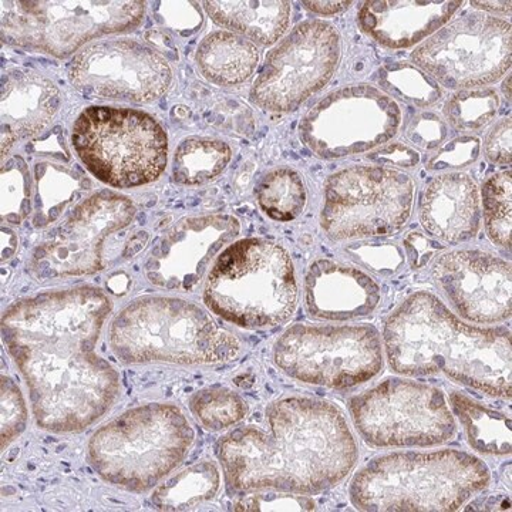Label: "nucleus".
<instances>
[{
    "label": "nucleus",
    "instance_id": "27",
    "mask_svg": "<svg viewBox=\"0 0 512 512\" xmlns=\"http://www.w3.org/2000/svg\"><path fill=\"white\" fill-rule=\"evenodd\" d=\"M450 406L466 431L470 447L484 456L511 454V417L488 409L466 394L450 393Z\"/></svg>",
    "mask_w": 512,
    "mask_h": 512
},
{
    "label": "nucleus",
    "instance_id": "35",
    "mask_svg": "<svg viewBox=\"0 0 512 512\" xmlns=\"http://www.w3.org/2000/svg\"><path fill=\"white\" fill-rule=\"evenodd\" d=\"M190 409L210 431L229 429L244 420L248 412L244 399L225 387H210L195 393L190 399Z\"/></svg>",
    "mask_w": 512,
    "mask_h": 512
},
{
    "label": "nucleus",
    "instance_id": "47",
    "mask_svg": "<svg viewBox=\"0 0 512 512\" xmlns=\"http://www.w3.org/2000/svg\"><path fill=\"white\" fill-rule=\"evenodd\" d=\"M471 6L478 10H484L490 16H511V2H476L474 0V2H471Z\"/></svg>",
    "mask_w": 512,
    "mask_h": 512
},
{
    "label": "nucleus",
    "instance_id": "39",
    "mask_svg": "<svg viewBox=\"0 0 512 512\" xmlns=\"http://www.w3.org/2000/svg\"><path fill=\"white\" fill-rule=\"evenodd\" d=\"M153 15L161 26L181 36L195 35L204 23V15L197 2L153 3Z\"/></svg>",
    "mask_w": 512,
    "mask_h": 512
},
{
    "label": "nucleus",
    "instance_id": "32",
    "mask_svg": "<svg viewBox=\"0 0 512 512\" xmlns=\"http://www.w3.org/2000/svg\"><path fill=\"white\" fill-rule=\"evenodd\" d=\"M511 170L490 175L481 187L484 224L488 238L498 247L511 248L512 222Z\"/></svg>",
    "mask_w": 512,
    "mask_h": 512
},
{
    "label": "nucleus",
    "instance_id": "36",
    "mask_svg": "<svg viewBox=\"0 0 512 512\" xmlns=\"http://www.w3.org/2000/svg\"><path fill=\"white\" fill-rule=\"evenodd\" d=\"M350 261L362 266L380 278L396 275L406 262V254L399 245L392 242L365 241L352 242L343 248Z\"/></svg>",
    "mask_w": 512,
    "mask_h": 512
},
{
    "label": "nucleus",
    "instance_id": "1",
    "mask_svg": "<svg viewBox=\"0 0 512 512\" xmlns=\"http://www.w3.org/2000/svg\"><path fill=\"white\" fill-rule=\"evenodd\" d=\"M111 311L106 293L80 286L30 296L3 313V343L28 386L39 429L80 433L116 402L119 372L97 353Z\"/></svg>",
    "mask_w": 512,
    "mask_h": 512
},
{
    "label": "nucleus",
    "instance_id": "46",
    "mask_svg": "<svg viewBox=\"0 0 512 512\" xmlns=\"http://www.w3.org/2000/svg\"><path fill=\"white\" fill-rule=\"evenodd\" d=\"M303 5L316 15L335 16L348 10L353 2H303Z\"/></svg>",
    "mask_w": 512,
    "mask_h": 512
},
{
    "label": "nucleus",
    "instance_id": "38",
    "mask_svg": "<svg viewBox=\"0 0 512 512\" xmlns=\"http://www.w3.org/2000/svg\"><path fill=\"white\" fill-rule=\"evenodd\" d=\"M315 503L308 495L284 493V491L258 490L239 498L234 511H313Z\"/></svg>",
    "mask_w": 512,
    "mask_h": 512
},
{
    "label": "nucleus",
    "instance_id": "7",
    "mask_svg": "<svg viewBox=\"0 0 512 512\" xmlns=\"http://www.w3.org/2000/svg\"><path fill=\"white\" fill-rule=\"evenodd\" d=\"M291 255L271 239L232 242L215 259L204 288L205 306L242 329L276 328L298 306Z\"/></svg>",
    "mask_w": 512,
    "mask_h": 512
},
{
    "label": "nucleus",
    "instance_id": "43",
    "mask_svg": "<svg viewBox=\"0 0 512 512\" xmlns=\"http://www.w3.org/2000/svg\"><path fill=\"white\" fill-rule=\"evenodd\" d=\"M403 245L407 261L413 271L426 268L441 251L446 249V245L419 231L407 234L403 239Z\"/></svg>",
    "mask_w": 512,
    "mask_h": 512
},
{
    "label": "nucleus",
    "instance_id": "4",
    "mask_svg": "<svg viewBox=\"0 0 512 512\" xmlns=\"http://www.w3.org/2000/svg\"><path fill=\"white\" fill-rule=\"evenodd\" d=\"M491 483L490 468L467 451L390 453L370 460L349 485L356 510L457 511Z\"/></svg>",
    "mask_w": 512,
    "mask_h": 512
},
{
    "label": "nucleus",
    "instance_id": "33",
    "mask_svg": "<svg viewBox=\"0 0 512 512\" xmlns=\"http://www.w3.org/2000/svg\"><path fill=\"white\" fill-rule=\"evenodd\" d=\"M33 178L23 157L2 163L0 174V217L2 222L20 225L32 212Z\"/></svg>",
    "mask_w": 512,
    "mask_h": 512
},
{
    "label": "nucleus",
    "instance_id": "44",
    "mask_svg": "<svg viewBox=\"0 0 512 512\" xmlns=\"http://www.w3.org/2000/svg\"><path fill=\"white\" fill-rule=\"evenodd\" d=\"M511 119L504 117L484 138V156L495 165L511 164Z\"/></svg>",
    "mask_w": 512,
    "mask_h": 512
},
{
    "label": "nucleus",
    "instance_id": "6",
    "mask_svg": "<svg viewBox=\"0 0 512 512\" xmlns=\"http://www.w3.org/2000/svg\"><path fill=\"white\" fill-rule=\"evenodd\" d=\"M195 431L180 407L147 403L127 410L94 431L89 461L107 483L147 493L183 463Z\"/></svg>",
    "mask_w": 512,
    "mask_h": 512
},
{
    "label": "nucleus",
    "instance_id": "22",
    "mask_svg": "<svg viewBox=\"0 0 512 512\" xmlns=\"http://www.w3.org/2000/svg\"><path fill=\"white\" fill-rule=\"evenodd\" d=\"M419 215L424 231L441 244L471 241L481 227L480 188L468 174L439 175L424 188Z\"/></svg>",
    "mask_w": 512,
    "mask_h": 512
},
{
    "label": "nucleus",
    "instance_id": "2",
    "mask_svg": "<svg viewBox=\"0 0 512 512\" xmlns=\"http://www.w3.org/2000/svg\"><path fill=\"white\" fill-rule=\"evenodd\" d=\"M232 490L322 493L342 483L359 460L345 414L311 397H285L265 409L264 426L237 427L217 443Z\"/></svg>",
    "mask_w": 512,
    "mask_h": 512
},
{
    "label": "nucleus",
    "instance_id": "41",
    "mask_svg": "<svg viewBox=\"0 0 512 512\" xmlns=\"http://www.w3.org/2000/svg\"><path fill=\"white\" fill-rule=\"evenodd\" d=\"M406 137L410 143L421 150H436L447 140L448 126L439 114L433 113V111H424L410 121Z\"/></svg>",
    "mask_w": 512,
    "mask_h": 512
},
{
    "label": "nucleus",
    "instance_id": "40",
    "mask_svg": "<svg viewBox=\"0 0 512 512\" xmlns=\"http://www.w3.org/2000/svg\"><path fill=\"white\" fill-rule=\"evenodd\" d=\"M481 153L480 138L463 136L454 138L446 146L440 148L433 157L427 161V171L461 170L468 165L476 163Z\"/></svg>",
    "mask_w": 512,
    "mask_h": 512
},
{
    "label": "nucleus",
    "instance_id": "49",
    "mask_svg": "<svg viewBox=\"0 0 512 512\" xmlns=\"http://www.w3.org/2000/svg\"><path fill=\"white\" fill-rule=\"evenodd\" d=\"M148 239L147 232H137L136 237L131 239L130 245H127L126 252L124 255L130 256L136 254V252L140 251L141 248L144 247Z\"/></svg>",
    "mask_w": 512,
    "mask_h": 512
},
{
    "label": "nucleus",
    "instance_id": "25",
    "mask_svg": "<svg viewBox=\"0 0 512 512\" xmlns=\"http://www.w3.org/2000/svg\"><path fill=\"white\" fill-rule=\"evenodd\" d=\"M195 63L208 82L222 87L238 86L255 73L258 47L237 33L217 30L201 40Z\"/></svg>",
    "mask_w": 512,
    "mask_h": 512
},
{
    "label": "nucleus",
    "instance_id": "24",
    "mask_svg": "<svg viewBox=\"0 0 512 512\" xmlns=\"http://www.w3.org/2000/svg\"><path fill=\"white\" fill-rule=\"evenodd\" d=\"M215 25L241 33L259 46H272L291 26V2H204Z\"/></svg>",
    "mask_w": 512,
    "mask_h": 512
},
{
    "label": "nucleus",
    "instance_id": "31",
    "mask_svg": "<svg viewBox=\"0 0 512 512\" xmlns=\"http://www.w3.org/2000/svg\"><path fill=\"white\" fill-rule=\"evenodd\" d=\"M376 82L386 96L426 109L439 103L443 89L412 63L387 62L377 69Z\"/></svg>",
    "mask_w": 512,
    "mask_h": 512
},
{
    "label": "nucleus",
    "instance_id": "16",
    "mask_svg": "<svg viewBox=\"0 0 512 512\" xmlns=\"http://www.w3.org/2000/svg\"><path fill=\"white\" fill-rule=\"evenodd\" d=\"M70 83L87 99L148 104L173 84V70L156 50L133 39L101 40L84 47L69 66Z\"/></svg>",
    "mask_w": 512,
    "mask_h": 512
},
{
    "label": "nucleus",
    "instance_id": "20",
    "mask_svg": "<svg viewBox=\"0 0 512 512\" xmlns=\"http://www.w3.org/2000/svg\"><path fill=\"white\" fill-rule=\"evenodd\" d=\"M380 298L379 284L355 266L318 259L306 272L305 303L312 318L332 322L366 318L376 311Z\"/></svg>",
    "mask_w": 512,
    "mask_h": 512
},
{
    "label": "nucleus",
    "instance_id": "34",
    "mask_svg": "<svg viewBox=\"0 0 512 512\" xmlns=\"http://www.w3.org/2000/svg\"><path fill=\"white\" fill-rule=\"evenodd\" d=\"M500 96L494 89L458 90L448 97L443 113L458 131H476L497 117Z\"/></svg>",
    "mask_w": 512,
    "mask_h": 512
},
{
    "label": "nucleus",
    "instance_id": "26",
    "mask_svg": "<svg viewBox=\"0 0 512 512\" xmlns=\"http://www.w3.org/2000/svg\"><path fill=\"white\" fill-rule=\"evenodd\" d=\"M35 184V228L49 227L93 188L92 181L82 171L52 161L35 165Z\"/></svg>",
    "mask_w": 512,
    "mask_h": 512
},
{
    "label": "nucleus",
    "instance_id": "45",
    "mask_svg": "<svg viewBox=\"0 0 512 512\" xmlns=\"http://www.w3.org/2000/svg\"><path fill=\"white\" fill-rule=\"evenodd\" d=\"M26 151L32 156L52 157L63 163H69L72 160L62 127H55L47 136L30 141Z\"/></svg>",
    "mask_w": 512,
    "mask_h": 512
},
{
    "label": "nucleus",
    "instance_id": "30",
    "mask_svg": "<svg viewBox=\"0 0 512 512\" xmlns=\"http://www.w3.org/2000/svg\"><path fill=\"white\" fill-rule=\"evenodd\" d=\"M261 210L271 220L291 222L305 211L308 194L298 171L292 168H276L259 181L255 190Z\"/></svg>",
    "mask_w": 512,
    "mask_h": 512
},
{
    "label": "nucleus",
    "instance_id": "42",
    "mask_svg": "<svg viewBox=\"0 0 512 512\" xmlns=\"http://www.w3.org/2000/svg\"><path fill=\"white\" fill-rule=\"evenodd\" d=\"M366 160L380 167L412 170L420 164L421 157L419 151L414 150L413 147L403 143H389L369 151V154H366Z\"/></svg>",
    "mask_w": 512,
    "mask_h": 512
},
{
    "label": "nucleus",
    "instance_id": "29",
    "mask_svg": "<svg viewBox=\"0 0 512 512\" xmlns=\"http://www.w3.org/2000/svg\"><path fill=\"white\" fill-rule=\"evenodd\" d=\"M232 160V148L215 138L188 137L175 150L173 177L181 185H202L215 180Z\"/></svg>",
    "mask_w": 512,
    "mask_h": 512
},
{
    "label": "nucleus",
    "instance_id": "50",
    "mask_svg": "<svg viewBox=\"0 0 512 512\" xmlns=\"http://www.w3.org/2000/svg\"><path fill=\"white\" fill-rule=\"evenodd\" d=\"M503 93L505 99L511 100V76L508 74L507 79L503 83Z\"/></svg>",
    "mask_w": 512,
    "mask_h": 512
},
{
    "label": "nucleus",
    "instance_id": "13",
    "mask_svg": "<svg viewBox=\"0 0 512 512\" xmlns=\"http://www.w3.org/2000/svg\"><path fill=\"white\" fill-rule=\"evenodd\" d=\"M511 23L487 13H464L412 52V62L440 86L470 90L498 82L511 69Z\"/></svg>",
    "mask_w": 512,
    "mask_h": 512
},
{
    "label": "nucleus",
    "instance_id": "48",
    "mask_svg": "<svg viewBox=\"0 0 512 512\" xmlns=\"http://www.w3.org/2000/svg\"><path fill=\"white\" fill-rule=\"evenodd\" d=\"M18 249V237L12 229L2 227V262L12 258Z\"/></svg>",
    "mask_w": 512,
    "mask_h": 512
},
{
    "label": "nucleus",
    "instance_id": "3",
    "mask_svg": "<svg viewBox=\"0 0 512 512\" xmlns=\"http://www.w3.org/2000/svg\"><path fill=\"white\" fill-rule=\"evenodd\" d=\"M383 348L397 375L443 373L487 396L511 399V330L468 325L433 293L414 292L390 313Z\"/></svg>",
    "mask_w": 512,
    "mask_h": 512
},
{
    "label": "nucleus",
    "instance_id": "17",
    "mask_svg": "<svg viewBox=\"0 0 512 512\" xmlns=\"http://www.w3.org/2000/svg\"><path fill=\"white\" fill-rule=\"evenodd\" d=\"M137 210L126 195L100 191L74 208L67 220L33 254L39 279L92 275L104 268V242L133 222Z\"/></svg>",
    "mask_w": 512,
    "mask_h": 512
},
{
    "label": "nucleus",
    "instance_id": "23",
    "mask_svg": "<svg viewBox=\"0 0 512 512\" xmlns=\"http://www.w3.org/2000/svg\"><path fill=\"white\" fill-rule=\"evenodd\" d=\"M464 2H382L369 0L357 10V25L387 49H409L433 36Z\"/></svg>",
    "mask_w": 512,
    "mask_h": 512
},
{
    "label": "nucleus",
    "instance_id": "14",
    "mask_svg": "<svg viewBox=\"0 0 512 512\" xmlns=\"http://www.w3.org/2000/svg\"><path fill=\"white\" fill-rule=\"evenodd\" d=\"M402 126V109L372 84L326 94L299 124V136L323 160L357 156L383 146Z\"/></svg>",
    "mask_w": 512,
    "mask_h": 512
},
{
    "label": "nucleus",
    "instance_id": "28",
    "mask_svg": "<svg viewBox=\"0 0 512 512\" xmlns=\"http://www.w3.org/2000/svg\"><path fill=\"white\" fill-rule=\"evenodd\" d=\"M221 488V473L212 461H201L158 484L151 501L161 511H188L208 503Z\"/></svg>",
    "mask_w": 512,
    "mask_h": 512
},
{
    "label": "nucleus",
    "instance_id": "8",
    "mask_svg": "<svg viewBox=\"0 0 512 512\" xmlns=\"http://www.w3.org/2000/svg\"><path fill=\"white\" fill-rule=\"evenodd\" d=\"M72 143L90 174L120 190L154 183L168 163L167 131L146 111L89 107L74 121Z\"/></svg>",
    "mask_w": 512,
    "mask_h": 512
},
{
    "label": "nucleus",
    "instance_id": "15",
    "mask_svg": "<svg viewBox=\"0 0 512 512\" xmlns=\"http://www.w3.org/2000/svg\"><path fill=\"white\" fill-rule=\"evenodd\" d=\"M342 57L339 30L322 19L299 23L268 53L251 89L252 103L271 113H291L320 92Z\"/></svg>",
    "mask_w": 512,
    "mask_h": 512
},
{
    "label": "nucleus",
    "instance_id": "12",
    "mask_svg": "<svg viewBox=\"0 0 512 512\" xmlns=\"http://www.w3.org/2000/svg\"><path fill=\"white\" fill-rule=\"evenodd\" d=\"M274 360L299 382L348 390L382 373L383 343L372 325H293L276 340Z\"/></svg>",
    "mask_w": 512,
    "mask_h": 512
},
{
    "label": "nucleus",
    "instance_id": "21",
    "mask_svg": "<svg viewBox=\"0 0 512 512\" xmlns=\"http://www.w3.org/2000/svg\"><path fill=\"white\" fill-rule=\"evenodd\" d=\"M0 97V153L2 163L18 141L39 136L60 107V90L43 74L9 69L2 74Z\"/></svg>",
    "mask_w": 512,
    "mask_h": 512
},
{
    "label": "nucleus",
    "instance_id": "19",
    "mask_svg": "<svg viewBox=\"0 0 512 512\" xmlns=\"http://www.w3.org/2000/svg\"><path fill=\"white\" fill-rule=\"evenodd\" d=\"M431 276L461 318L495 325L511 318V264L478 249L440 255Z\"/></svg>",
    "mask_w": 512,
    "mask_h": 512
},
{
    "label": "nucleus",
    "instance_id": "37",
    "mask_svg": "<svg viewBox=\"0 0 512 512\" xmlns=\"http://www.w3.org/2000/svg\"><path fill=\"white\" fill-rule=\"evenodd\" d=\"M28 424V407L18 384L2 376V450H6Z\"/></svg>",
    "mask_w": 512,
    "mask_h": 512
},
{
    "label": "nucleus",
    "instance_id": "9",
    "mask_svg": "<svg viewBox=\"0 0 512 512\" xmlns=\"http://www.w3.org/2000/svg\"><path fill=\"white\" fill-rule=\"evenodd\" d=\"M416 185L410 175L380 165H353L330 175L320 225L332 241L390 237L412 217Z\"/></svg>",
    "mask_w": 512,
    "mask_h": 512
},
{
    "label": "nucleus",
    "instance_id": "5",
    "mask_svg": "<svg viewBox=\"0 0 512 512\" xmlns=\"http://www.w3.org/2000/svg\"><path fill=\"white\" fill-rule=\"evenodd\" d=\"M109 343L127 365H218L241 350L239 340L200 305L173 296H144L121 309Z\"/></svg>",
    "mask_w": 512,
    "mask_h": 512
},
{
    "label": "nucleus",
    "instance_id": "18",
    "mask_svg": "<svg viewBox=\"0 0 512 512\" xmlns=\"http://www.w3.org/2000/svg\"><path fill=\"white\" fill-rule=\"evenodd\" d=\"M239 232L241 222L234 215L181 218L154 245L144 266L148 281L165 291L194 292Z\"/></svg>",
    "mask_w": 512,
    "mask_h": 512
},
{
    "label": "nucleus",
    "instance_id": "10",
    "mask_svg": "<svg viewBox=\"0 0 512 512\" xmlns=\"http://www.w3.org/2000/svg\"><path fill=\"white\" fill-rule=\"evenodd\" d=\"M146 2H2L0 32L8 45L66 59L97 37L136 29Z\"/></svg>",
    "mask_w": 512,
    "mask_h": 512
},
{
    "label": "nucleus",
    "instance_id": "11",
    "mask_svg": "<svg viewBox=\"0 0 512 512\" xmlns=\"http://www.w3.org/2000/svg\"><path fill=\"white\" fill-rule=\"evenodd\" d=\"M348 407L357 433L372 447L441 446L457 433L446 396L430 384L389 377L350 397Z\"/></svg>",
    "mask_w": 512,
    "mask_h": 512
}]
</instances>
